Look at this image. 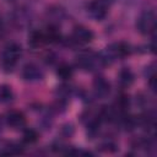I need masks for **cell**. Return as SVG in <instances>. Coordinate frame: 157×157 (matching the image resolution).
<instances>
[{
	"label": "cell",
	"instance_id": "12",
	"mask_svg": "<svg viewBox=\"0 0 157 157\" xmlns=\"http://www.w3.org/2000/svg\"><path fill=\"white\" fill-rule=\"evenodd\" d=\"M56 76L63 81H69L74 76V67L67 63H60L56 66Z\"/></svg>",
	"mask_w": 157,
	"mask_h": 157
},
{
	"label": "cell",
	"instance_id": "7",
	"mask_svg": "<svg viewBox=\"0 0 157 157\" xmlns=\"http://www.w3.org/2000/svg\"><path fill=\"white\" fill-rule=\"evenodd\" d=\"M21 77L26 82H39L44 78V71L36 63H27L21 69Z\"/></svg>",
	"mask_w": 157,
	"mask_h": 157
},
{
	"label": "cell",
	"instance_id": "11",
	"mask_svg": "<svg viewBox=\"0 0 157 157\" xmlns=\"http://www.w3.org/2000/svg\"><path fill=\"white\" fill-rule=\"evenodd\" d=\"M135 81V75L130 67H123L118 74V82L121 88L130 87Z\"/></svg>",
	"mask_w": 157,
	"mask_h": 157
},
{
	"label": "cell",
	"instance_id": "14",
	"mask_svg": "<svg viewBox=\"0 0 157 157\" xmlns=\"http://www.w3.org/2000/svg\"><path fill=\"white\" fill-rule=\"evenodd\" d=\"M29 18H31L29 13L27 12L26 9H22V7H21V9H17V10L13 12V15H12V21H13V23H15L16 26H18V27L26 26V25L28 23Z\"/></svg>",
	"mask_w": 157,
	"mask_h": 157
},
{
	"label": "cell",
	"instance_id": "16",
	"mask_svg": "<svg viewBox=\"0 0 157 157\" xmlns=\"http://www.w3.org/2000/svg\"><path fill=\"white\" fill-rule=\"evenodd\" d=\"M13 98H15V94H13L12 88L6 83L0 85V103L1 104L10 103L13 101Z\"/></svg>",
	"mask_w": 157,
	"mask_h": 157
},
{
	"label": "cell",
	"instance_id": "19",
	"mask_svg": "<svg viewBox=\"0 0 157 157\" xmlns=\"http://www.w3.org/2000/svg\"><path fill=\"white\" fill-rule=\"evenodd\" d=\"M75 132V128L71 123H65L60 128V137L61 139H70Z\"/></svg>",
	"mask_w": 157,
	"mask_h": 157
},
{
	"label": "cell",
	"instance_id": "5",
	"mask_svg": "<svg viewBox=\"0 0 157 157\" xmlns=\"http://www.w3.org/2000/svg\"><path fill=\"white\" fill-rule=\"evenodd\" d=\"M156 28V13L153 10H144L136 20V29L142 36H151Z\"/></svg>",
	"mask_w": 157,
	"mask_h": 157
},
{
	"label": "cell",
	"instance_id": "13",
	"mask_svg": "<svg viewBox=\"0 0 157 157\" xmlns=\"http://www.w3.org/2000/svg\"><path fill=\"white\" fill-rule=\"evenodd\" d=\"M144 76L148 82V87L151 91H156V65L155 63H151L145 66L144 69Z\"/></svg>",
	"mask_w": 157,
	"mask_h": 157
},
{
	"label": "cell",
	"instance_id": "15",
	"mask_svg": "<svg viewBox=\"0 0 157 157\" xmlns=\"http://www.w3.org/2000/svg\"><path fill=\"white\" fill-rule=\"evenodd\" d=\"M28 44L32 48H39L42 45L45 44L44 40V36H43V31H32L28 36Z\"/></svg>",
	"mask_w": 157,
	"mask_h": 157
},
{
	"label": "cell",
	"instance_id": "6",
	"mask_svg": "<svg viewBox=\"0 0 157 157\" xmlns=\"http://www.w3.org/2000/svg\"><path fill=\"white\" fill-rule=\"evenodd\" d=\"M115 0H91L87 4V13L94 21H102L109 12Z\"/></svg>",
	"mask_w": 157,
	"mask_h": 157
},
{
	"label": "cell",
	"instance_id": "9",
	"mask_svg": "<svg viewBox=\"0 0 157 157\" xmlns=\"http://www.w3.org/2000/svg\"><path fill=\"white\" fill-rule=\"evenodd\" d=\"M5 123L9 128L13 130H23L27 124L26 115L21 110H9L5 114Z\"/></svg>",
	"mask_w": 157,
	"mask_h": 157
},
{
	"label": "cell",
	"instance_id": "18",
	"mask_svg": "<svg viewBox=\"0 0 157 157\" xmlns=\"http://www.w3.org/2000/svg\"><path fill=\"white\" fill-rule=\"evenodd\" d=\"M98 150L101 152H105V153H113L117 152L119 150V146L115 141L113 140H104L98 145Z\"/></svg>",
	"mask_w": 157,
	"mask_h": 157
},
{
	"label": "cell",
	"instance_id": "10",
	"mask_svg": "<svg viewBox=\"0 0 157 157\" xmlns=\"http://www.w3.org/2000/svg\"><path fill=\"white\" fill-rule=\"evenodd\" d=\"M64 17H65V12H64V10L61 7L52 6L47 11V20H48L47 25H53V26L60 27V23L63 22Z\"/></svg>",
	"mask_w": 157,
	"mask_h": 157
},
{
	"label": "cell",
	"instance_id": "20",
	"mask_svg": "<svg viewBox=\"0 0 157 157\" xmlns=\"http://www.w3.org/2000/svg\"><path fill=\"white\" fill-rule=\"evenodd\" d=\"M4 32H5V22H4V18L1 16V13H0V37H2Z\"/></svg>",
	"mask_w": 157,
	"mask_h": 157
},
{
	"label": "cell",
	"instance_id": "3",
	"mask_svg": "<svg viewBox=\"0 0 157 157\" xmlns=\"http://www.w3.org/2000/svg\"><path fill=\"white\" fill-rule=\"evenodd\" d=\"M21 56H22L21 45L18 43H15V42L9 43L4 48L2 53H1V58H0L1 67H2L4 72H6V74L12 72L16 69Z\"/></svg>",
	"mask_w": 157,
	"mask_h": 157
},
{
	"label": "cell",
	"instance_id": "8",
	"mask_svg": "<svg viewBox=\"0 0 157 157\" xmlns=\"http://www.w3.org/2000/svg\"><path fill=\"white\" fill-rule=\"evenodd\" d=\"M92 88H93V94L98 99H104L110 94L112 86L110 82L102 75H96L92 82Z\"/></svg>",
	"mask_w": 157,
	"mask_h": 157
},
{
	"label": "cell",
	"instance_id": "17",
	"mask_svg": "<svg viewBox=\"0 0 157 157\" xmlns=\"http://www.w3.org/2000/svg\"><path fill=\"white\" fill-rule=\"evenodd\" d=\"M39 139V134L36 129L32 128H25L23 129V134H22V141L27 145H32L36 144Z\"/></svg>",
	"mask_w": 157,
	"mask_h": 157
},
{
	"label": "cell",
	"instance_id": "1",
	"mask_svg": "<svg viewBox=\"0 0 157 157\" xmlns=\"http://www.w3.org/2000/svg\"><path fill=\"white\" fill-rule=\"evenodd\" d=\"M76 66L85 72H97L98 70L105 67L101 53H97L92 49H83L78 52L75 56Z\"/></svg>",
	"mask_w": 157,
	"mask_h": 157
},
{
	"label": "cell",
	"instance_id": "2",
	"mask_svg": "<svg viewBox=\"0 0 157 157\" xmlns=\"http://www.w3.org/2000/svg\"><path fill=\"white\" fill-rule=\"evenodd\" d=\"M131 52H132L131 45L126 42L120 40V42H114V43H110L109 45H107L104 48V50L101 52V55L104 61V65L108 66L117 60L129 56L131 54Z\"/></svg>",
	"mask_w": 157,
	"mask_h": 157
},
{
	"label": "cell",
	"instance_id": "21",
	"mask_svg": "<svg viewBox=\"0 0 157 157\" xmlns=\"http://www.w3.org/2000/svg\"><path fill=\"white\" fill-rule=\"evenodd\" d=\"M0 130H1V118H0Z\"/></svg>",
	"mask_w": 157,
	"mask_h": 157
},
{
	"label": "cell",
	"instance_id": "4",
	"mask_svg": "<svg viewBox=\"0 0 157 157\" xmlns=\"http://www.w3.org/2000/svg\"><path fill=\"white\" fill-rule=\"evenodd\" d=\"M94 39V33L92 29H90L86 26L78 25L75 26L70 33V36L66 39H63V42L69 45V47H74V48H81L85 47L87 44H90L92 40Z\"/></svg>",
	"mask_w": 157,
	"mask_h": 157
}]
</instances>
